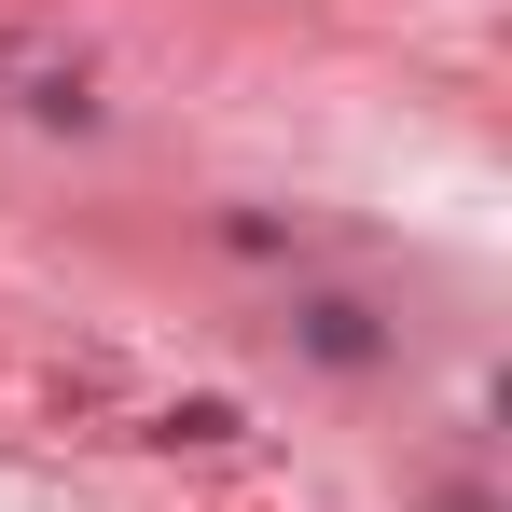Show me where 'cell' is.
Instances as JSON below:
<instances>
[{
    "label": "cell",
    "mask_w": 512,
    "mask_h": 512,
    "mask_svg": "<svg viewBox=\"0 0 512 512\" xmlns=\"http://www.w3.org/2000/svg\"><path fill=\"white\" fill-rule=\"evenodd\" d=\"M305 346H319V360H374V319H360V305H305Z\"/></svg>",
    "instance_id": "cell-1"
}]
</instances>
